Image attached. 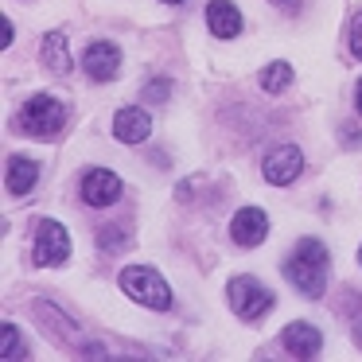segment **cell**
Segmentation results:
<instances>
[{
	"label": "cell",
	"mask_w": 362,
	"mask_h": 362,
	"mask_svg": "<svg viewBox=\"0 0 362 362\" xmlns=\"http://www.w3.org/2000/svg\"><path fill=\"white\" fill-rule=\"evenodd\" d=\"M63 121H66V110L51 94H32L20 105V129L28 136H35V141H55L63 133Z\"/></svg>",
	"instance_id": "obj_2"
},
{
	"label": "cell",
	"mask_w": 362,
	"mask_h": 362,
	"mask_svg": "<svg viewBox=\"0 0 362 362\" xmlns=\"http://www.w3.org/2000/svg\"><path fill=\"white\" fill-rule=\"evenodd\" d=\"M71 261V234L63 222L55 218H40L35 222V265L51 269V265H66Z\"/></svg>",
	"instance_id": "obj_5"
},
{
	"label": "cell",
	"mask_w": 362,
	"mask_h": 362,
	"mask_svg": "<svg viewBox=\"0 0 362 362\" xmlns=\"http://www.w3.org/2000/svg\"><path fill=\"white\" fill-rule=\"evenodd\" d=\"M281 346L292 354V358H315L320 346H323V335L312 327V323L296 320V323H288V327L281 331Z\"/></svg>",
	"instance_id": "obj_10"
},
{
	"label": "cell",
	"mask_w": 362,
	"mask_h": 362,
	"mask_svg": "<svg viewBox=\"0 0 362 362\" xmlns=\"http://www.w3.org/2000/svg\"><path fill=\"white\" fill-rule=\"evenodd\" d=\"M206 28H211V35H218V40L242 35V12H238V4H230V0H211V4H206Z\"/></svg>",
	"instance_id": "obj_12"
},
{
	"label": "cell",
	"mask_w": 362,
	"mask_h": 362,
	"mask_svg": "<svg viewBox=\"0 0 362 362\" xmlns=\"http://www.w3.org/2000/svg\"><path fill=\"white\" fill-rule=\"evenodd\" d=\"M284 276L296 284L300 296H312V300L323 296V288H327V250H323V242L300 238L292 257L284 261Z\"/></svg>",
	"instance_id": "obj_1"
},
{
	"label": "cell",
	"mask_w": 362,
	"mask_h": 362,
	"mask_svg": "<svg viewBox=\"0 0 362 362\" xmlns=\"http://www.w3.org/2000/svg\"><path fill=\"white\" fill-rule=\"evenodd\" d=\"M0 335H4V343H0V358H24V343H20L16 323H4Z\"/></svg>",
	"instance_id": "obj_16"
},
{
	"label": "cell",
	"mask_w": 362,
	"mask_h": 362,
	"mask_svg": "<svg viewBox=\"0 0 362 362\" xmlns=\"http://www.w3.org/2000/svg\"><path fill=\"white\" fill-rule=\"evenodd\" d=\"M40 183V164L28 156H12L8 160V172H4V187L12 195H32V187Z\"/></svg>",
	"instance_id": "obj_13"
},
{
	"label": "cell",
	"mask_w": 362,
	"mask_h": 362,
	"mask_svg": "<svg viewBox=\"0 0 362 362\" xmlns=\"http://www.w3.org/2000/svg\"><path fill=\"white\" fill-rule=\"evenodd\" d=\"M82 66H86V74L94 82H113L121 71V47L110 40H98L86 47V55H82Z\"/></svg>",
	"instance_id": "obj_7"
},
{
	"label": "cell",
	"mask_w": 362,
	"mask_h": 362,
	"mask_svg": "<svg viewBox=\"0 0 362 362\" xmlns=\"http://www.w3.org/2000/svg\"><path fill=\"white\" fill-rule=\"evenodd\" d=\"M261 172H265V183H273V187H288V183L304 172V156H300L296 144H281V148H273L265 156Z\"/></svg>",
	"instance_id": "obj_6"
},
{
	"label": "cell",
	"mask_w": 362,
	"mask_h": 362,
	"mask_svg": "<svg viewBox=\"0 0 362 362\" xmlns=\"http://www.w3.org/2000/svg\"><path fill=\"white\" fill-rule=\"evenodd\" d=\"M164 4H183V0H164Z\"/></svg>",
	"instance_id": "obj_22"
},
{
	"label": "cell",
	"mask_w": 362,
	"mask_h": 362,
	"mask_svg": "<svg viewBox=\"0 0 362 362\" xmlns=\"http://www.w3.org/2000/svg\"><path fill=\"white\" fill-rule=\"evenodd\" d=\"M354 110L362 113V78H358V86H354Z\"/></svg>",
	"instance_id": "obj_21"
},
{
	"label": "cell",
	"mask_w": 362,
	"mask_h": 362,
	"mask_svg": "<svg viewBox=\"0 0 362 362\" xmlns=\"http://www.w3.org/2000/svg\"><path fill=\"white\" fill-rule=\"evenodd\" d=\"M346 144H351V148H362V129L346 125Z\"/></svg>",
	"instance_id": "obj_20"
},
{
	"label": "cell",
	"mask_w": 362,
	"mask_h": 362,
	"mask_svg": "<svg viewBox=\"0 0 362 362\" xmlns=\"http://www.w3.org/2000/svg\"><path fill=\"white\" fill-rule=\"evenodd\" d=\"M230 238H234V245H242V250L261 245L269 238L265 211H257V206H242V211L234 214V222H230Z\"/></svg>",
	"instance_id": "obj_9"
},
{
	"label": "cell",
	"mask_w": 362,
	"mask_h": 362,
	"mask_svg": "<svg viewBox=\"0 0 362 362\" xmlns=\"http://www.w3.org/2000/svg\"><path fill=\"white\" fill-rule=\"evenodd\" d=\"M43 66L47 71H55V74H66L71 71V51H66V35L63 32H47L43 35Z\"/></svg>",
	"instance_id": "obj_14"
},
{
	"label": "cell",
	"mask_w": 362,
	"mask_h": 362,
	"mask_svg": "<svg viewBox=\"0 0 362 362\" xmlns=\"http://www.w3.org/2000/svg\"><path fill=\"white\" fill-rule=\"evenodd\" d=\"M358 261H362V250H358Z\"/></svg>",
	"instance_id": "obj_23"
},
{
	"label": "cell",
	"mask_w": 362,
	"mask_h": 362,
	"mask_svg": "<svg viewBox=\"0 0 362 362\" xmlns=\"http://www.w3.org/2000/svg\"><path fill=\"white\" fill-rule=\"evenodd\" d=\"M168 94H172V86H168L164 78H160V82H148V86H144V102H148V105L168 102Z\"/></svg>",
	"instance_id": "obj_17"
},
{
	"label": "cell",
	"mask_w": 362,
	"mask_h": 362,
	"mask_svg": "<svg viewBox=\"0 0 362 362\" xmlns=\"http://www.w3.org/2000/svg\"><path fill=\"white\" fill-rule=\"evenodd\" d=\"M226 300H230V308H234V315H242V320H250V323L261 320V315L273 308V292H269L257 276H234V281L226 284Z\"/></svg>",
	"instance_id": "obj_4"
},
{
	"label": "cell",
	"mask_w": 362,
	"mask_h": 362,
	"mask_svg": "<svg viewBox=\"0 0 362 362\" xmlns=\"http://www.w3.org/2000/svg\"><path fill=\"white\" fill-rule=\"evenodd\" d=\"M121 288H125L129 300H136V304H144V308H156V312H168V308H172V288H168V281L156 269H144V265L121 269Z\"/></svg>",
	"instance_id": "obj_3"
},
{
	"label": "cell",
	"mask_w": 362,
	"mask_h": 362,
	"mask_svg": "<svg viewBox=\"0 0 362 362\" xmlns=\"http://www.w3.org/2000/svg\"><path fill=\"white\" fill-rule=\"evenodd\" d=\"M148 133H152V117L144 110H136V105L117 110V117H113V136H117L121 144H141V141H148Z\"/></svg>",
	"instance_id": "obj_11"
},
{
	"label": "cell",
	"mask_w": 362,
	"mask_h": 362,
	"mask_svg": "<svg viewBox=\"0 0 362 362\" xmlns=\"http://www.w3.org/2000/svg\"><path fill=\"white\" fill-rule=\"evenodd\" d=\"M292 86V66L288 63H269L265 71H261V90L265 94H281V90Z\"/></svg>",
	"instance_id": "obj_15"
},
{
	"label": "cell",
	"mask_w": 362,
	"mask_h": 362,
	"mask_svg": "<svg viewBox=\"0 0 362 362\" xmlns=\"http://www.w3.org/2000/svg\"><path fill=\"white\" fill-rule=\"evenodd\" d=\"M351 55L362 59V12L354 16V24H351Z\"/></svg>",
	"instance_id": "obj_19"
},
{
	"label": "cell",
	"mask_w": 362,
	"mask_h": 362,
	"mask_svg": "<svg viewBox=\"0 0 362 362\" xmlns=\"http://www.w3.org/2000/svg\"><path fill=\"white\" fill-rule=\"evenodd\" d=\"M121 199V175L105 172V168H90L82 175V203L86 206H110Z\"/></svg>",
	"instance_id": "obj_8"
},
{
	"label": "cell",
	"mask_w": 362,
	"mask_h": 362,
	"mask_svg": "<svg viewBox=\"0 0 362 362\" xmlns=\"http://www.w3.org/2000/svg\"><path fill=\"white\" fill-rule=\"evenodd\" d=\"M125 242H129V238H125V230H121V226H105L102 230V250H125Z\"/></svg>",
	"instance_id": "obj_18"
}]
</instances>
